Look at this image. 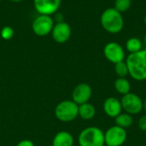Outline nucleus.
I'll return each instance as SVG.
<instances>
[{
	"label": "nucleus",
	"instance_id": "nucleus-8",
	"mask_svg": "<svg viewBox=\"0 0 146 146\" xmlns=\"http://www.w3.org/2000/svg\"><path fill=\"white\" fill-rule=\"evenodd\" d=\"M104 55L105 58L115 64L123 62L126 59V52L124 48L116 42H110L104 47Z\"/></svg>",
	"mask_w": 146,
	"mask_h": 146
},
{
	"label": "nucleus",
	"instance_id": "nucleus-1",
	"mask_svg": "<svg viewBox=\"0 0 146 146\" xmlns=\"http://www.w3.org/2000/svg\"><path fill=\"white\" fill-rule=\"evenodd\" d=\"M129 75L137 81L146 80V49L129 54L126 57Z\"/></svg>",
	"mask_w": 146,
	"mask_h": 146
},
{
	"label": "nucleus",
	"instance_id": "nucleus-12",
	"mask_svg": "<svg viewBox=\"0 0 146 146\" xmlns=\"http://www.w3.org/2000/svg\"><path fill=\"white\" fill-rule=\"evenodd\" d=\"M103 110L107 116L114 119L123 111L121 100L115 97H110L104 100L103 104Z\"/></svg>",
	"mask_w": 146,
	"mask_h": 146
},
{
	"label": "nucleus",
	"instance_id": "nucleus-23",
	"mask_svg": "<svg viewBox=\"0 0 146 146\" xmlns=\"http://www.w3.org/2000/svg\"><path fill=\"white\" fill-rule=\"evenodd\" d=\"M143 110L145 111V113L146 114V98L145 100H143Z\"/></svg>",
	"mask_w": 146,
	"mask_h": 146
},
{
	"label": "nucleus",
	"instance_id": "nucleus-20",
	"mask_svg": "<svg viewBox=\"0 0 146 146\" xmlns=\"http://www.w3.org/2000/svg\"><path fill=\"white\" fill-rule=\"evenodd\" d=\"M15 34V31L14 29L9 27V26H6V27H3L1 30V33H0V35H1V38L3 39H5V40H9L13 38Z\"/></svg>",
	"mask_w": 146,
	"mask_h": 146
},
{
	"label": "nucleus",
	"instance_id": "nucleus-5",
	"mask_svg": "<svg viewBox=\"0 0 146 146\" xmlns=\"http://www.w3.org/2000/svg\"><path fill=\"white\" fill-rule=\"evenodd\" d=\"M121 104L122 110L133 116L140 114L143 110V100L136 93L129 92L122 96L121 98Z\"/></svg>",
	"mask_w": 146,
	"mask_h": 146
},
{
	"label": "nucleus",
	"instance_id": "nucleus-24",
	"mask_svg": "<svg viewBox=\"0 0 146 146\" xmlns=\"http://www.w3.org/2000/svg\"><path fill=\"white\" fill-rule=\"evenodd\" d=\"M10 2H13V3H19V2H21L22 0H9Z\"/></svg>",
	"mask_w": 146,
	"mask_h": 146
},
{
	"label": "nucleus",
	"instance_id": "nucleus-9",
	"mask_svg": "<svg viewBox=\"0 0 146 146\" xmlns=\"http://www.w3.org/2000/svg\"><path fill=\"white\" fill-rule=\"evenodd\" d=\"M92 95V89L87 83L77 85L72 92V100L78 105L88 103Z\"/></svg>",
	"mask_w": 146,
	"mask_h": 146
},
{
	"label": "nucleus",
	"instance_id": "nucleus-18",
	"mask_svg": "<svg viewBox=\"0 0 146 146\" xmlns=\"http://www.w3.org/2000/svg\"><path fill=\"white\" fill-rule=\"evenodd\" d=\"M115 71L118 78H127V75H129L128 68L125 61L120 62L118 63L115 64Z\"/></svg>",
	"mask_w": 146,
	"mask_h": 146
},
{
	"label": "nucleus",
	"instance_id": "nucleus-3",
	"mask_svg": "<svg viewBox=\"0 0 146 146\" xmlns=\"http://www.w3.org/2000/svg\"><path fill=\"white\" fill-rule=\"evenodd\" d=\"M79 146H105L104 132L98 127H88L78 136Z\"/></svg>",
	"mask_w": 146,
	"mask_h": 146
},
{
	"label": "nucleus",
	"instance_id": "nucleus-19",
	"mask_svg": "<svg viewBox=\"0 0 146 146\" xmlns=\"http://www.w3.org/2000/svg\"><path fill=\"white\" fill-rule=\"evenodd\" d=\"M132 5V0H115V7L118 12L123 13L127 11Z\"/></svg>",
	"mask_w": 146,
	"mask_h": 146
},
{
	"label": "nucleus",
	"instance_id": "nucleus-15",
	"mask_svg": "<svg viewBox=\"0 0 146 146\" xmlns=\"http://www.w3.org/2000/svg\"><path fill=\"white\" fill-rule=\"evenodd\" d=\"M115 90L121 96L131 92V83L127 78H117L114 84Z\"/></svg>",
	"mask_w": 146,
	"mask_h": 146
},
{
	"label": "nucleus",
	"instance_id": "nucleus-7",
	"mask_svg": "<svg viewBox=\"0 0 146 146\" xmlns=\"http://www.w3.org/2000/svg\"><path fill=\"white\" fill-rule=\"evenodd\" d=\"M54 27V21L50 15H39L37 16L32 25L33 33L39 37H44L51 33Z\"/></svg>",
	"mask_w": 146,
	"mask_h": 146
},
{
	"label": "nucleus",
	"instance_id": "nucleus-26",
	"mask_svg": "<svg viewBox=\"0 0 146 146\" xmlns=\"http://www.w3.org/2000/svg\"><path fill=\"white\" fill-rule=\"evenodd\" d=\"M144 41H145V45H146V34L145 35V38H144Z\"/></svg>",
	"mask_w": 146,
	"mask_h": 146
},
{
	"label": "nucleus",
	"instance_id": "nucleus-22",
	"mask_svg": "<svg viewBox=\"0 0 146 146\" xmlns=\"http://www.w3.org/2000/svg\"><path fill=\"white\" fill-rule=\"evenodd\" d=\"M16 146H35V145L30 139H22L17 144Z\"/></svg>",
	"mask_w": 146,
	"mask_h": 146
},
{
	"label": "nucleus",
	"instance_id": "nucleus-21",
	"mask_svg": "<svg viewBox=\"0 0 146 146\" xmlns=\"http://www.w3.org/2000/svg\"><path fill=\"white\" fill-rule=\"evenodd\" d=\"M138 126H139V128L143 131V132H146V114L142 115L139 121H138Z\"/></svg>",
	"mask_w": 146,
	"mask_h": 146
},
{
	"label": "nucleus",
	"instance_id": "nucleus-6",
	"mask_svg": "<svg viewBox=\"0 0 146 146\" xmlns=\"http://www.w3.org/2000/svg\"><path fill=\"white\" fill-rule=\"evenodd\" d=\"M127 139V130L116 125L109 127L104 132V143L106 146H122Z\"/></svg>",
	"mask_w": 146,
	"mask_h": 146
},
{
	"label": "nucleus",
	"instance_id": "nucleus-16",
	"mask_svg": "<svg viewBox=\"0 0 146 146\" xmlns=\"http://www.w3.org/2000/svg\"><path fill=\"white\" fill-rule=\"evenodd\" d=\"M134 120L133 115L126 113V112H122L119 115H117L115 118V123L116 126L124 128V129H127L129 127H131L133 125Z\"/></svg>",
	"mask_w": 146,
	"mask_h": 146
},
{
	"label": "nucleus",
	"instance_id": "nucleus-11",
	"mask_svg": "<svg viewBox=\"0 0 146 146\" xmlns=\"http://www.w3.org/2000/svg\"><path fill=\"white\" fill-rule=\"evenodd\" d=\"M62 0H33V6L39 15H51L59 9Z\"/></svg>",
	"mask_w": 146,
	"mask_h": 146
},
{
	"label": "nucleus",
	"instance_id": "nucleus-28",
	"mask_svg": "<svg viewBox=\"0 0 146 146\" xmlns=\"http://www.w3.org/2000/svg\"><path fill=\"white\" fill-rule=\"evenodd\" d=\"M0 2H1V0H0Z\"/></svg>",
	"mask_w": 146,
	"mask_h": 146
},
{
	"label": "nucleus",
	"instance_id": "nucleus-2",
	"mask_svg": "<svg viewBox=\"0 0 146 146\" xmlns=\"http://www.w3.org/2000/svg\"><path fill=\"white\" fill-rule=\"evenodd\" d=\"M100 22L106 32L113 34L119 33L124 27V19L121 13L114 8H108L102 13Z\"/></svg>",
	"mask_w": 146,
	"mask_h": 146
},
{
	"label": "nucleus",
	"instance_id": "nucleus-13",
	"mask_svg": "<svg viewBox=\"0 0 146 146\" xmlns=\"http://www.w3.org/2000/svg\"><path fill=\"white\" fill-rule=\"evenodd\" d=\"M74 139L68 131L58 132L52 139V146H74Z\"/></svg>",
	"mask_w": 146,
	"mask_h": 146
},
{
	"label": "nucleus",
	"instance_id": "nucleus-10",
	"mask_svg": "<svg viewBox=\"0 0 146 146\" xmlns=\"http://www.w3.org/2000/svg\"><path fill=\"white\" fill-rule=\"evenodd\" d=\"M72 30L68 23L65 21H58L54 25L51 31L52 38L58 44L66 43L71 37Z\"/></svg>",
	"mask_w": 146,
	"mask_h": 146
},
{
	"label": "nucleus",
	"instance_id": "nucleus-27",
	"mask_svg": "<svg viewBox=\"0 0 146 146\" xmlns=\"http://www.w3.org/2000/svg\"><path fill=\"white\" fill-rule=\"evenodd\" d=\"M137 146H146V145H137Z\"/></svg>",
	"mask_w": 146,
	"mask_h": 146
},
{
	"label": "nucleus",
	"instance_id": "nucleus-4",
	"mask_svg": "<svg viewBox=\"0 0 146 146\" xmlns=\"http://www.w3.org/2000/svg\"><path fill=\"white\" fill-rule=\"evenodd\" d=\"M55 116L62 122H71L79 116V105L71 100H63L55 108Z\"/></svg>",
	"mask_w": 146,
	"mask_h": 146
},
{
	"label": "nucleus",
	"instance_id": "nucleus-17",
	"mask_svg": "<svg viewBox=\"0 0 146 146\" xmlns=\"http://www.w3.org/2000/svg\"><path fill=\"white\" fill-rule=\"evenodd\" d=\"M126 49L129 54L136 53L143 49V43L139 38L132 37L126 42Z\"/></svg>",
	"mask_w": 146,
	"mask_h": 146
},
{
	"label": "nucleus",
	"instance_id": "nucleus-25",
	"mask_svg": "<svg viewBox=\"0 0 146 146\" xmlns=\"http://www.w3.org/2000/svg\"><path fill=\"white\" fill-rule=\"evenodd\" d=\"M144 21H145V24L146 25V15H145V18H144Z\"/></svg>",
	"mask_w": 146,
	"mask_h": 146
},
{
	"label": "nucleus",
	"instance_id": "nucleus-14",
	"mask_svg": "<svg viewBox=\"0 0 146 146\" xmlns=\"http://www.w3.org/2000/svg\"><path fill=\"white\" fill-rule=\"evenodd\" d=\"M96 115V109L92 104L86 103L79 105V116L85 121H91Z\"/></svg>",
	"mask_w": 146,
	"mask_h": 146
}]
</instances>
